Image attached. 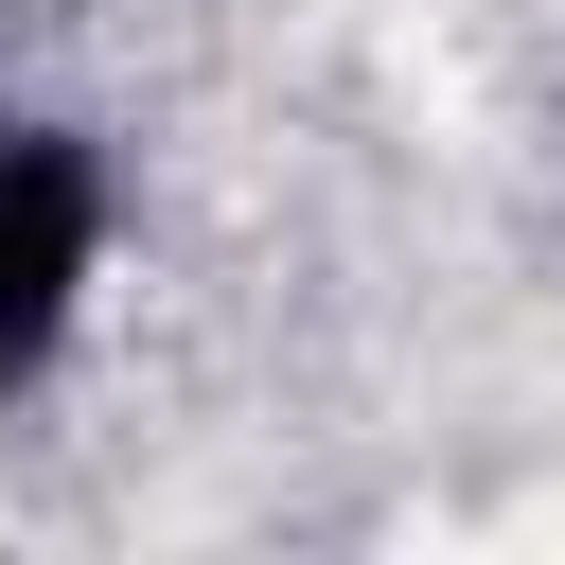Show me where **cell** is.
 <instances>
[{
    "mask_svg": "<svg viewBox=\"0 0 565 565\" xmlns=\"http://www.w3.org/2000/svg\"><path fill=\"white\" fill-rule=\"evenodd\" d=\"M88 282H106V159L71 124H0V388L71 353Z\"/></svg>",
    "mask_w": 565,
    "mask_h": 565,
    "instance_id": "cell-1",
    "label": "cell"
}]
</instances>
